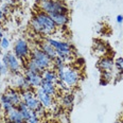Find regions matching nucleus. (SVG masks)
Here are the masks:
<instances>
[{
	"label": "nucleus",
	"instance_id": "f257e3e1",
	"mask_svg": "<svg viewBox=\"0 0 123 123\" xmlns=\"http://www.w3.org/2000/svg\"><path fill=\"white\" fill-rule=\"evenodd\" d=\"M30 27L35 33L40 35H52L57 29L56 25L51 19L49 14L43 11L37 12L32 17L30 21Z\"/></svg>",
	"mask_w": 123,
	"mask_h": 123
},
{
	"label": "nucleus",
	"instance_id": "f03ea898",
	"mask_svg": "<svg viewBox=\"0 0 123 123\" xmlns=\"http://www.w3.org/2000/svg\"><path fill=\"white\" fill-rule=\"evenodd\" d=\"M46 42L49 43L51 46L56 50L57 56L61 57L65 63H68L72 60L71 55H72V45L68 42H64V40L56 39L53 37H47L46 38Z\"/></svg>",
	"mask_w": 123,
	"mask_h": 123
},
{
	"label": "nucleus",
	"instance_id": "7ed1b4c3",
	"mask_svg": "<svg viewBox=\"0 0 123 123\" xmlns=\"http://www.w3.org/2000/svg\"><path fill=\"white\" fill-rule=\"evenodd\" d=\"M39 9L40 11L52 14V13H64L68 14L69 7L66 6V3L61 0H39Z\"/></svg>",
	"mask_w": 123,
	"mask_h": 123
},
{
	"label": "nucleus",
	"instance_id": "20e7f679",
	"mask_svg": "<svg viewBox=\"0 0 123 123\" xmlns=\"http://www.w3.org/2000/svg\"><path fill=\"white\" fill-rule=\"evenodd\" d=\"M56 73H57L58 80L63 81L69 88L75 87L81 80V75L80 72L78 71V69H74L71 67H65L63 70L56 71Z\"/></svg>",
	"mask_w": 123,
	"mask_h": 123
},
{
	"label": "nucleus",
	"instance_id": "39448f33",
	"mask_svg": "<svg viewBox=\"0 0 123 123\" xmlns=\"http://www.w3.org/2000/svg\"><path fill=\"white\" fill-rule=\"evenodd\" d=\"M30 60L34 61L35 63L39 66L43 70H47V69H51L53 66V61L43 51L38 48H33L30 53Z\"/></svg>",
	"mask_w": 123,
	"mask_h": 123
},
{
	"label": "nucleus",
	"instance_id": "423d86ee",
	"mask_svg": "<svg viewBox=\"0 0 123 123\" xmlns=\"http://www.w3.org/2000/svg\"><path fill=\"white\" fill-rule=\"evenodd\" d=\"M13 53L17 56L21 62L28 60L30 57L31 48L30 45L25 38H18L13 46Z\"/></svg>",
	"mask_w": 123,
	"mask_h": 123
},
{
	"label": "nucleus",
	"instance_id": "0eeeda50",
	"mask_svg": "<svg viewBox=\"0 0 123 123\" xmlns=\"http://www.w3.org/2000/svg\"><path fill=\"white\" fill-rule=\"evenodd\" d=\"M1 61L6 64V66L9 68L10 72L12 74L20 73V71H21V61L13 52L3 53Z\"/></svg>",
	"mask_w": 123,
	"mask_h": 123
},
{
	"label": "nucleus",
	"instance_id": "6e6552de",
	"mask_svg": "<svg viewBox=\"0 0 123 123\" xmlns=\"http://www.w3.org/2000/svg\"><path fill=\"white\" fill-rule=\"evenodd\" d=\"M25 80L29 83V85L31 88L33 89H37L38 87H40L43 82V76L40 73H36V72H32V71L29 70H25L24 73Z\"/></svg>",
	"mask_w": 123,
	"mask_h": 123
},
{
	"label": "nucleus",
	"instance_id": "1a4fd4ad",
	"mask_svg": "<svg viewBox=\"0 0 123 123\" xmlns=\"http://www.w3.org/2000/svg\"><path fill=\"white\" fill-rule=\"evenodd\" d=\"M35 94H36V98L39 100L40 104L43 105L45 108H51L54 105V100L53 97L50 94L46 93L40 87H38L37 89H35Z\"/></svg>",
	"mask_w": 123,
	"mask_h": 123
},
{
	"label": "nucleus",
	"instance_id": "9d476101",
	"mask_svg": "<svg viewBox=\"0 0 123 123\" xmlns=\"http://www.w3.org/2000/svg\"><path fill=\"white\" fill-rule=\"evenodd\" d=\"M13 75H14V78H13V84H14V87H16V89H18L19 91L25 90V89H31L29 83L25 80L24 74L17 73V74H13Z\"/></svg>",
	"mask_w": 123,
	"mask_h": 123
},
{
	"label": "nucleus",
	"instance_id": "9b49d317",
	"mask_svg": "<svg viewBox=\"0 0 123 123\" xmlns=\"http://www.w3.org/2000/svg\"><path fill=\"white\" fill-rule=\"evenodd\" d=\"M25 105L28 106V108H29L30 111L36 112L38 116H40V115H43V112H45V109L46 108L43 106L42 104H40L39 100H38L36 97H34V98L28 100V101H25Z\"/></svg>",
	"mask_w": 123,
	"mask_h": 123
},
{
	"label": "nucleus",
	"instance_id": "f8f14e48",
	"mask_svg": "<svg viewBox=\"0 0 123 123\" xmlns=\"http://www.w3.org/2000/svg\"><path fill=\"white\" fill-rule=\"evenodd\" d=\"M49 16L53 20V22L56 25V27L61 28H65L69 24V20H70L68 14H64V13H52V14H49Z\"/></svg>",
	"mask_w": 123,
	"mask_h": 123
},
{
	"label": "nucleus",
	"instance_id": "ddd939ff",
	"mask_svg": "<svg viewBox=\"0 0 123 123\" xmlns=\"http://www.w3.org/2000/svg\"><path fill=\"white\" fill-rule=\"evenodd\" d=\"M97 66H98V68L102 72H105V71H112V69L115 67V61L112 60L111 56H103V57L100 58Z\"/></svg>",
	"mask_w": 123,
	"mask_h": 123
},
{
	"label": "nucleus",
	"instance_id": "4468645a",
	"mask_svg": "<svg viewBox=\"0 0 123 123\" xmlns=\"http://www.w3.org/2000/svg\"><path fill=\"white\" fill-rule=\"evenodd\" d=\"M6 94L7 96V98L10 99V101L12 102V104L14 105L15 107H17L19 105L20 102H22L21 100V94H20V91L18 89L15 88H9L6 91Z\"/></svg>",
	"mask_w": 123,
	"mask_h": 123
},
{
	"label": "nucleus",
	"instance_id": "2eb2a0df",
	"mask_svg": "<svg viewBox=\"0 0 123 123\" xmlns=\"http://www.w3.org/2000/svg\"><path fill=\"white\" fill-rule=\"evenodd\" d=\"M6 120L10 121V122H12V123H14V122H25L21 112L17 109V107H14L12 111H10L9 112H7L6 114Z\"/></svg>",
	"mask_w": 123,
	"mask_h": 123
},
{
	"label": "nucleus",
	"instance_id": "dca6fc26",
	"mask_svg": "<svg viewBox=\"0 0 123 123\" xmlns=\"http://www.w3.org/2000/svg\"><path fill=\"white\" fill-rule=\"evenodd\" d=\"M92 48H93L94 54H97L99 56H102V57L105 56V54H106V52H107L106 43H105L104 42H102V40H94Z\"/></svg>",
	"mask_w": 123,
	"mask_h": 123
},
{
	"label": "nucleus",
	"instance_id": "f3484780",
	"mask_svg": "<svg viewBox=\"0 0 123 123\" xmlns=\"http://www.w3.org/2000/svg\"><path fill=\"white\" fill-rule=\"evenodd\" d=\"M39 48H40V49H42L48 56H49V57H50L52 61L54 60L56 56H57L56 50L52 47V46L50 45L49 43L46 42V40H45V42H43V43H39Z\"/></svg>",
	"mask_w": 123,
	"mask_h": 123
},
{
	"label": "nucleus",
	"instance_id": "a211bd4d",
	"mask_svg": "<svg viewBox=\"0 0 123 123\" xmlns=\"http://www.w3.org/2000/svg\"><path fill=\"white\" fill-rule=\"evenodd\" d=\"M42 76H43V81H47V82H50V83H56L58 80L57 78V73L54 69H47L45 70L42 73Z\"/></svg>",
	"mask_w": 123,
	"mask_h": 123
},
{
	"label": "nucleus",
	"instance_id": "6ab92c4d",
	"mask_svg": "<svg viewBox=\"0 0 123 123\" xmlns=\"http://www.w3.org/2000/svg\"><path fill=\"white\" fill-rule=\"evenodd\" d=\"M0 105H1L2 111H4V114H6V115L15 107L14 105L12 104V102L10 101V99L7 98V96L6 93H3V94H1V96H0Z\"/></svg>",
	"mask_w": 123,
	"mask_h": 123
},
{
	"label": "nucleus",
	"instance_id": "aec40b11",
	"mask_svg": "<svg viewBox=\"0 0 123 123\" xmlns=\"http://www.w3.org/2000/svg\"><path fill=\"white\" fill-rule=\"evenodd\" d=\"M40 88H42L46 93L54 97L56 94V89H57V87H56V84H54V83H50V82H47V81L43 80L42 85H40Z\"/></svg>",
	"mask_w": 123,
	"mask_h": 123
},
{
	"label": "nucleus",
	"instance_id": "412c9836",
	"mask_svg": "<svg viewBox=\"0 0 123 123\" xmlns=\"http://www.w3.org/2000/svg\"><path fill=\"white\" fill-rule=\"evenodd\" d=\"M74 103V96L73 93L70 92H65L63 97H62V105H63L65 108L67 109H71Z\"/></svg>",
	"mask_w": 123,
	"mask_h": 123
},
{
	"label": "nucleus",
	"instance_id": "4be33fe9",
	"mask_svg": "<svg viewBox=\"0 0 123 123\" xmlns=\"http://www.w3.org/2000/svg\"><path fill=\"white\" fill-rule=\"evenodd\" d=\"M25 70H29V71H32V72H36V73H40V74L45 71V70H43L34 61L30 60V58H29V61H27V63H25Z\"/></svg>",
	"mask_w": 123,
	"mask_h": 123
},
{
	"label": "nucleus",
	"instance_id": "5701e85b",
	"mask_svg": "<svg viewBox=\"0 0 123 123\" xmlns=\"http://www.w3.org/2000/svg\"><path fill=\"white\" fill-rule=\"evenodd\" d=\"M17 109L21 112V115H22V118H24V120L25 121H27L28 119L31 117V115H32V111H30L29 108H28V106L25 105V102H20L19 105L17 106Z\"/></svg>",
	"mask_w": 123,
	"mask_h": 123
},
{
	"label": "nucleus",
	"instance_id": "b1692460",
	"mask_svg": "<svg viewBox=\"0 0 123 123\" xmlns=\"http://www.w3.org/2000/svg\"><path fill=\"white\" fill-rule=\"evenodd\" d=\"M20 94H21L22 102H25V101H28V100H30V99L34 98V97H36V94H35V90H33L32 88H31V89H25V90L20 91Z\"/></svg>",
	"mask_w": 123,
	"mask_h": 123
},
{
	"label": "nucleus",
	"instance_id": "393cba45",
	"mask_svg": "<svg viewBox=\"0 0 123 123\" xmlns=\"http://www.w3.org/2000/svg\"><path fill=\"white\" fill-rule=\"evenodd\" d=\"M66 67V63L62 60L61 57H58V56H56V57L53 60V66L52 68L54 69L55 71H60V70H63L64 68Z\"/></svg>",
	"mask_w": 123,
	"mask_h": 123
},
{
	"label": "nucleus",
	"instance_id": "a878e982",
	"mask_svg": "<svg viewBox=\"0 0 123 123\" xmlns=\"http://www.w3.org/2000/svg\"><path fill=\"white\" fill-rule=\"evenodd\" d=\"M11 47V40L9 39V37L4 36L2 37V39L0 40V49L2 50H9V48Z\"/></svg>",
	"mask_w": 123,
	"mask_h": 123
},
{
	"label": "nucleus",
	"instance_id": "bb28decb",
	"mask_svg": "<svg viewBox=\"0 0 123 123\" xmlns=\"http://www.w3.org/2000/svg\"><path fill=\"white\" fill-rule=\"evenodd\" d=\"M10 73L9 68L6 66V64L0 60V78H4Z\"/></svg>",
	"mask_w": 123,
	"mask_h": 123
},
{
	"label": "nucleus",
	"instance_id": "cd10ccee",
	"mask_svg": "<svg viewBox=\"0 0 123 123\" xmlns=\"http://www.w3.org/2000/svg\"><path fill=\"white\" fill-rule=\"evenodd\" d=\"M25 123H40V118L36 112L33 111L32 115H31V117L27 120V121H25Z\"/></svg>",
	"mask_w": 123,
	"mask_h": 123
},
{
	"label": "nucleus",
	"instance_id": "c85d7f7f",
	"mask_svg": "<svg viewBox=\"0 0 123 123\" xmlns=\"http://www.w3.org/2000/svg\"><path fill=\"white\" fill-rule=\"evenodd\" d=\"M115 67L120 73H123V57H119L115 61Z\"/></svg>",
	"mask_w": 123,
	"mask_h": 123
},
{
	"label": "nucleus",
	"instance_id": "c756f323",
	"mask_svg": "<svg viewBox=\"0 0 123 123\" xmlns=\"http://www.w3.org/2000/svg\"><path fill=\"white\" fill-rule=\"evenodd\" d=\"M112 79V71H105L102 73V80H104V84L109 82Z\"/></svg>",
	"mask_w": 123,
	"mask_h": 123
},
{
	"label": "nucleus",
	"instance_id": "7c9ffc66",
	"mask_svg": "<svg viewBox=\"0 0 123 123\" xmlns=\"http://www.w3.org/2000/svg\"><path fill=\"white\" fill-rule=\"evenodd\" d=\"M1 9H2V12L4 13V15H9V13H10V11H11V6H10L9 3H6V2H2L1 4Z\"/></svg>",
	"mask_w": 123,
	"mask_h": 123
},
{
	"label": "nucleus",
	"instance_id": "2f4dec72",
	"mask_svg": "<svg viewBox=\"0 0 123 123\" xmlns=\"http://www.w3.org/2000/svg\"><path fill=\"white\" fill-rule=\"evenodd\" d=\"M4 19H6V15H4V13H3V12H2L1 6H0V22L3 21Z\"/></svg>",
	"mask_w": 123,
	"mask_h": 123
},
{
	"label": "nucleus",
	"instance_id": "473e14b6",
	"mask_svg": "<svg viewBox=\"0 0 123 123\" xmlns=\"http://www.w3.org/2000/svg\"><path fill=\"white\" fill-rule=\"evenodd\" d=\"M123 22V15H118L117 16V24L121 25Z\"/></svg>",
	"mask_w": 123,
	"mask_h": 123
},
{
	"label": "nucleus",
	"instance_id": "72a5a7b5",
	"mask_svg": "<svg viewBox=\"0 0 123 123\" xmlns=\"http://www.w3.org/2000/svg\"><path fill=\"white\" fill-rule=\"evenodd\" d=\"M2 37H4V30L0 27V40L2 39Z\"/></svg>",
	"mask_w": 123,
	"mask_h": 123
},
{
	"label": "nucleus",
	"instance_id": "f704fd0d",
	"mask_svg": "<svg viewBox=\"0 0 123 123\" xmlns=\"http://www.w3.org/2000/svg\"><path fill=\"white\" fill-rule=\"evenodd\" d=\"M6 0H0V2H1V3H2V2H6Z\"/></svg>",
	"mask_w": 123,
	"mask_h": 123
},
{
	"label": "nucleus",
	"instance_id": "c9c22d12",
	"mask_svg": "<svg viewBox=\"0 0 123 123\" xmlns=\"http://www.w3.org/2000/svg\"><path fill=\"white\" fill-rule=\"evenodd\" d=\"M6 123H12V122H10V121H7V120H6Z\"/></svg>",
	"mask_w": 123,
	"mask_h": 123
},
{
	"label": "nucleus",
	"instance_id": "e433bc0d",
	"mask_svg": "<svg viewBox=\"0 0 123 123\" xmlns=\"http://www.w3.org/2000/svg\"><path fill=\"white\" fill-rule=\"evenodd\" d=\"M14 123H25V122H14Z\"/></svg>",
	"mask_w": 123,
	"mask_h": 123
}]
</instances>
